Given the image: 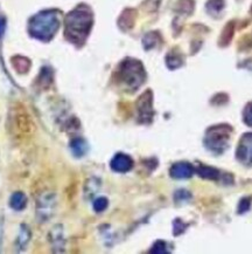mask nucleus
<instances>
[{"mask_svg": "<svg viewBox=\"0 0 252 254\" xmlns=\"http://www.w3.org/2000/svg\"><path fill=\"white\" fill-rule=\"evenodd\" d=\"M92 26V14L86 6H79L65 18V37L75 44H82Z\"/></svg>", "mask_w": 252, "mask_h": 254, "instance_id": "f257e3e1", "label": "nucleus"}, {"mask_svg": "<svg viewBox=\"0 0 252 254\" xmlns=\"http://www.w3.org/2000/svg\"><path fill=\"white\" fill-rule=\"evenodd\" d=\"M244 122L252 127V102L249 103L244 109Z\"/></svg>", "mask_w": 252, "mask_h": 254, "instance_id": "5701e85b", "label": "nucleus"}, {"mask_svg": "<svg viewBox=\"0 0 252 254\" xmlns=\"http://www.w3.org/2000/svg\"><path fill=\"white\" fill-rule=\"evenodd\" d=\"M133 166V161L130 156L124 154H117L111 161V168L116 172H127Z\"/></svg>", "mask_w": 252, "mask_h": 254, "instance_id": "6e6552de", "label": "nucleus"}, {"mask_svg": "<svg viewBox=\"0 0 252 254\" xmlns=\"http://www.w3.org/2000/svg\"><path fill=\"white\" fill-rule=\"evenodd\" d=\"M54 206H55V196L53 193L42 195L38 203V214L41 222H47V219L53 214Z\"/></svg>", "mask_w": 252, "mask_h": 254, "instance_id": "0eeeda50", "label": "nucleus"}, {"mask_svg": "<svg viewBox=\"0 0 252 254\" xmlns=\"http://www.w3.org/2000/svg\"><path fill=\"white\" fill-rule=\"evenodd\" d=\"M167 65H168V67L174 69V68H178L182 65V60H181V58H179L178 55L169 54L167 56Z\"/></svg>", "mask_w": 252, "mask_h": 254, "instance_id": "a211bd4d", "label": "nucleus"}, {"mask_svg": "<svg viewBox=\"0 0 252 254\" xmlns=\"http://www.w3.org/2000/svg\"><path fill=\"white\" fill-rule=\"evenodd\" d=\"M60 22L56 12L43 11L32 18L29 22V33L32 37L42 41H49L59 29Z\"/></svg>", "mask_w": 252, "mask_h": 254, "instance_id": "f03ea898", "label": "nucleus"}, {"mask_svg": "<svg viewBox=\"0 0 252 254\" xmlns=\"http://www.w3.org/2000/svg\"><path fill=\"white\" fill-rule=\"evenodd\" d=\"M189 193L187 192V191H178V193H176V196H175V198H176V200H180V202H181V200H188V198H189Z\"/></svg>", "mask_w": 252, "mask_h": 254, "instance_id": "393cba45", "label": "nucleus"}, {"mask_svg": "<svg viewBox=\"0 0 252 254\" xmlns=\"http://www.w3.org/2000/svg\"><path fill=\"white\" fill-rule=\"evenodd\" d=\"M251 200H252L251 197H245V198H243L241 202H239L238 213H244V212H247V211L250 210Z\"/></svg>", "mask_w": 252, "mask_h": 254, "instance_id": "aec40b11", "label": "nucleus"}, {"mask_svg": "<svg viewBox=\"0 0 252 254\" xmlns=\"http://www.w3.org/2000/svg\"><path fill=\"white\" fill-rule=\"evenodd\" d=\"M13 66L16 67V69L19 71V73H25L29 69V64L28 59L26 58H21V56H18V58L13 59Z\"/></svg>", "mask_w": 252, "mask_h": 254, "instance_id": "4468645a", "label": "nucleus"}, {"mask_svg": "<svg viewBox=\"0 0 252 254\" xmlns=\"http://www.w3.org/2000/svg\"><path fill=\"white\" fill-rule=\"evenodd\" d=\"M223 1L222 0H210L207 4V8L210 13H218L223 8Z\"/></svg>", "mask_w": 252, "mask_h": 254, "instance_id": "f3484780", "label": "nucleus"}, {"mask_svg": "<svg viewBox=\"0 0 252 254\" xmlns=\"http://www.w3.org/2000/svg\"><path fill=\"white\" fill-rule=\"evenodd\" d=\"M157 41H158V34L157 33H148V34L145 35V38H144V46H145L146 49H151L153 47L157 45Z\"/></svg>", "mask_w": 252, "mask_h": 254, "instance_id": "dca6fc26", "label": "nucleus"}, {"mask_svg": "<svg viewBox=\"0 0 252 254\" xmlns=\"http://www.w3.org/2000/svg\"><path fill=\"white\" fill-rule=\"evenodd\" d=\"M70 149L76 157H82L88 151V144L82 139H74L70 143Z\"/></svg>", "mask_w": 252, "mask_h": 254, "instance_id": "9d476101", "label": "nucleus"}, {"mask_svg": "<svg viewBox=\"0 0 252 254\" xmlns=\"http://www.w3.org/2000/svg\"><path fill=\"white\" fill-rule=\"evenodd\" d=\"M137 107H138V113H139L140 122H143V123H149L153 117L151 92H146L145 94L140 96Z\"/></svg>", "mask_w": 252, "mask_h": 254, "instance_id": "423d86ee", "label": "nucleus"}, {"mask_svg": "<svg viewBox=\"0 0 252 254\" xmlns=\"http://www.w3.org/2000/svg\"><path fill=\"white\" fill-rule=\"evenodd\" d=\"M29 239V231L26 226H22V230L20 232V237H19V244L21 247H23L27 244Z\"/></svg>", "mask_w": 252, "mask_h": 254, "instance_id": "4be33fe9", "label": "nucleus"}, {"mask_svg": "<svg viewBox=\"0 0 252 254\" xmlns=\"http://www.w3.org/2000/svg\"><path fill=\"white\" fill-rule=\"evenodd\" d=\"M119 74H121L122 81L132 91L139 88L145 80V71L142 64L137 60H125L122 64Z\"/></svg>", "mask_w": 252, "mask_h": 254, "instance_id": "7ed1b4c3", "label": "nucleus"}, {"mask_svg": "<svg viewBox=\"0 0 252 254\" xmlns=\"http://www.w3.org/2000/svg\"><path fill=\"white\" fill-rule=\"evenodd\" d=\"M167 245L165 241H161L159 240L153 245L152 250H151V253H167Z\"/></svg>", "mask_w": 252, "mask_h": 254, "instance_id": "412c9836", "label": "nucleus"}, {"mask_svg": "<svg viewBox=\"0 0 252 254\" xmlns=\"http://www.w3.org/2000/svg\"><path fill=\"white\" fill-rule=\"evenodd\" d=\"M10 205L13 210L21 211L26 208L27 205V198L22 192H16L13 196L11 197Z\"/></svg>", "mask_w": 252, "mask_h": 254, "instance_id": "9b49d317", "label": "nucleus"}, {"mask_svg": "<svg viewBox=\"0 0 252 254\" xmlns=\"http://www.w3.org/2000/svg\"><path fill=\"white\" fill-rule=\"evenodd\" d=\"M178 229H179V231L176 232L175 235H178L181 232H184L185 229H186V225H184V224L180 222V220H176V222L174 223V231H176V230H178Z\"/></svg>", "mask_w": 252, "mask_h": 254, "instance_id": "b1692460", "label": "nucleus"}, {"mask_svg": "<svg viewBox=\"0 0 252 254\" xmlns=\"http://www.w3.org/2000/svg\"><path fill=\"white\" fill-rule=\"evenodd\" d=\"M193 166L188 163H176L170 168V176L176 179L189 178L193 175Z\"/></svg>", "mask_w": 252, "mask_h": 254, "instance_id": "1a4fd4ad", "label": "nucleus"}, {"mask_svg": "<svg viewBox=\"0 0 252 254\" xmlns=\"http://www.w3.org/2000/svg\"><path fill=\"white\" fill-rule=\"evenodd\" d=\"M107 205H109V202H107V199L104 198V197H100V198H97L94 202V208L96 212L104 211L105 208H107Z\"/></svg>", "mask_w": 252, "mask_h": 254, "instance_id": "6ab92c4d", "label": "nucleus"}, {"mask_svg": "<svg viewBox=\"0 0 252 254\" xmlns=\"http://www.w3.org/2000/svg\"><path fill=\"white\" fill-rule=\"evenodd\" d=\"M53 234V247L58 252V249L62 251L63 247V233H62V227L61 226H55L52 231Z\"/></svg>", "mask_w": 252, "mask_h": 254, "instance_id": "f8f14e48", "label": "nucleus"}, {"mask_svg": "<svg viewBox=\"0 0 252 254\" xmlns=\"http://www.w3.org/2000/svg\"><path fill=\"white\" fill-rule=\"evenodd\" d=\"M197 172H199V175L202 176L203 178L218 179V177H220V172H218V170L210 168V166H200V168L197 169Z\"/></svg>", "mask_w": 252, "mask_h": 254, "instance_id": "ddd939ff", "label": "nucleus"}, {"mask_svg": "<svg viewBox=\"0 0 252 254\" xmlns=\"http://www.w3.org/2000/svg\"><path fill=\"white\" fill-rule=\"evenodd\" d=\"M230 133L231 128L229 125H218V127L210 128L206 134V146L215 154H221L227 149Z\"/></svg>", "mask_w": 252, "mask_h": 254, "instance_id": "20e7f679", "label": "nucleus"}, {"mask_svg": "<svg viewBox=\"0 0 252 254\" xmlns=\"http://www.w3.org/2000/svg\"><path fill=\"white\" fill-rule=\"evenodd\" d=\"M237 160L245 165H252V134L243 135L237 149Z\"/></svg>", "mask_w": 252, "mask_h": 254, "instance_id": "39448f33", "label": "nucleus"}, {"mask_svg": "<svg viewBox=\"0 0 252 254\" xmlns=\"http://www.w3.org/2000/svg\"><path fill=\"white\" fill-rule=\"evenodd\" d=\"M133 19H134V12L131 10H127L126 12L123 13V16L119 20V25H121L122 28L126 29V23H128V26L133 25Z\"/></svg>", "mask_w": 252, "mask_h": 254, "instance_id": "2eb2a0df", "label": "nucleus"}, {"mask_svg": "<svg viewBox=\"0 0 252 254\" xmlns=\"http://www.w3.org/2000/svg\"><path fill=\"white\" fill-rule=\"evenodd\" d=\"M5 28H6V20L4 18H0V38L4 35Z\"/></svg>", "mask_w": 252, "mask_h": 254, "instance_id": "a878e982", "label": "nucleus"}]
</instances>
